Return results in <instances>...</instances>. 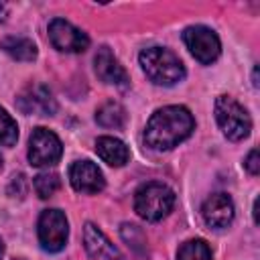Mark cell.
<instances>
[{
    "label": "cell",
    "instance_id": "obj_10",
    "mask_svg": "<svg viewBox=\"0 0 260 260\" xmlns=\"http://www.w3.org/2000/svg\"><path fill=\"white\" fill-rule=\"evenodd\" d=\"M69 181L79 193H100L106 185L102 171L91 160H77L69 169Z\"/></svg>",
    "mask_w": 260,
    "mask_h": 260
},
{
    "label": "cell",
    "instance_id": "obj_7",
    "mask_svg": "<svg viewBox=\"0 0 260 260\" xmlns=\"http://www.w3.org/2000/svg\"><path fill=\"white\" fill-rule=\"evenodd\" d=\"M183 41H185L187 49L191 51V55L203 65H209L219 57V51H221L219 39L207 26H201V24L187 26L183 30Z\"/></svg>",
    "mask_w": 260,
    "mask_h": 260
},
{
    "label": "cell",
    "instance_id": "obj_22",
    "mask_svg": "<svg viewBox=\"0 0 260 260\" xmlns=\"http://www.w3.org/2000/svg\"><path fill=\"white\" fill-rule=\"evenodd\" d=\"M244 167L248 169V173H250V175H258V173H260V160H258V150H256V148H254V150H250V154H248V158H246Z\"/></svg>",
    "mask_w": 260,
    "mask_h": 260
},
{
    "label": "cell",
    "instance_id": "obj_13",
    "mask_svg": "<svg viewBox=\"0 0 260 260\" xmlns=\"http://www.w3.org/2000/svg\"><path fill=\"white\" fill-rule=\"evenodd\" d=\"M95 75L104 81V83H114V85H126L128 83V75L124 71V67L118 63V59L112 55V51L108 47H102L95 53Z\"/></svg>",
    "mask_w": 260,
    "mask_h": 260
},
{
    "label": "cell",
    "instance_id": "obj_16",
    "mask_svg": "<svg viewBox=\"0 0 260 260\" xmlns=\"http://www.w3.org/2000/svg\"><path fill=\"white\" fill-rule=\"evenodd\" d=\"M95 120L104 128H122L126 122V110L118 102H106L95 112Z\"/></svg>",
    "mask_w": 260,
    "mask_h": 260
},
{
    "label": "cell",
    "instance_id": "obj_27",
    "mask_svg": "<svg viewBox=\"0 0 260 260\" xmlns=\"http://www.w3.org/2000/svg\"><path fill=\"white\" fill-rule=\"evenodd\" d=\"M14 260H20V258H14Z\"/></svg>",
    "mask_w": 260,
    "mask_h": 260
},
{
    "label": "cell",
    "instance_id": "obj_15",
    "mask_svg": "<svg viewBox=\"0 0 260 260\" xmlns=\"http://www.w3.org/2000/svg\"><path fill=\"white\" fill-rule=\"evenodd\" d=\"M0 49L16 61H32L37 57V45L24 37H4L0 41Z\"/></svg>",
    "mask_w": 260,
    "mask_h": 260
},
{
    "label": "cell",
    "instance_id": "obj_19",
    "mask_svg": "<svg viewBox=\"0 0 260 260\" xmlns=\"http://www.w3.org/2000/svg\"><path fill=\"white\" fill-rule=\"evenodd\" d=\"M32 185H35V191L41 199H49L61 187V181H59V175H55V173H39L35 177Z\"/></svg>",
    "mask_w": 260,
    "mask_h": 260
},
{
    "label": "cell",
    "instance_id": "obj_26",
    "mask_svg": "<svg viewBox=\"0 0 260 260\" xmlns=\"http://www.w3.org/2000/svg\"><path fill=\"white\" fill-rule=\"evenodd\" d=\"M0 169H2V154H0Z\"/></svg>",
    "mask_w": 260,
    "mask_h": 260
},
{
    "label": "cell",
    "instance_id": "obj_20",
    "mask_svg": "<svg viewBox=\"0 0 260 260\" xmlns=\"http://www.w3.org/2000/svg\"><path fill=\"white\" fill-rule=\"evenodd\" d=\"M18 140V126L12 120V116L0 108V144L4 146H14Z\"/></svg>",
    "mask_w": 260,
    "mask_h": 260
},
{
    "label": "cell",
    "instance_id": "obj_24",
    "mask_svg": "<svg viewBox=\"0 0 260 260\" xmlns=\"http://www.w3.org/2000/svg\"><path fill=\"white\" fill-rule=\"evenodd\" d=\"M254 87H258V67L254 69Z\"/></svg>",
    "mask_w": 260,
    "mask_h": 260
},
{
    "label": "cell",
    "instance_id": "obj_12",
    "mask_svg": "<svg viewBox=\"0 0 260 260\" xmlns=\"http://www.w3.org/2000/svg\"><path fill=\"white\" fill-rule=\"evenodd\" d=\"M83 244L91 258L98 260H120L118 248L108 240V236L91 221L83 225Z\"/></svg>",
    "mask_w": 260,
    "mask_h": 260
},
{
    "label": "cell",
    "instance_id": "obj_4",
    "mask_svg": "<svg viewBox=\"0 0 260 260\" xmlns=\"http://www.w3.org/2000/svg\"><path fill=\"white\" fill-rule=\"evenodd\" d=\"M215 120L230 140H244L252 130L248 112L230 95H219L215 100Z\"/></svg>",
    "mask_w": 260,
    "mask_h": 260
},
{
    "label": "cell",
    "instance_id": "obj_3",
    "mask_svg": "<svg viewBox=\"0 0 260 260\" xmlns=\"http://www.w3.org/2000/svg\"><path fill=\"white\" fill-rule=\"evenodd\" d=\"M175 205V193L162 183H146L134 193V209L146 221H158Z\"/></svg>",
    "mask_w": 260,
    "mask_h": 260
},
{
    "label": "cell",
    "instance_id": "obj_2",
    "mask_svg": "<svg viewBox=\"0 0 260 260\" xmlns=\"http://www.w3.org/2000/svg\"><path fill=\"white\" fill-rule=\"evenodd\" d=\"M140 65L146 77L156 85H175L185 77L181 59L162 47H148L140 53Z\"/></svg>",
    "mask_w": 260,
    "mask_h": 260
},
{
    "label": "cell",
    "instance_id": "obj_18",
    "mask_svg": "<svg viewBox=\"0 0 260 260\" xmlns=\"http://www.w3.org/2000/svg\"><path fill=\"white\" fill-rule=\"evenodd\" d=\"M120 236H122V240L134 252H138V254H144L146 252V236H144V232L138 225H134V223H122Z\"/></svg>",
    "mask_w": 260,
    "mask_h": 260
},
{
    "label": "cell",
    "instance_id": "obj_5",
    "mask_svg": "<svg viewBox=\"0 0 260 260\" xmlns=\"http://www.w3.org/2000/svg\"><path fill=\"white\" fill-rule=\"evenodd\" d=\"M63 154V144L55 132L49 128H35L28 138V160L35 167L57 165Z\"/></svg>",
    "mask_w": 260,
    "mask_h": 260
},
{
    "label": "cell",
    "instance_id": "obj_11",
    "mask_svg": "<svg viewBox=\"0 0 260 260\" xmlns=\"http://www.w3.org/2000/svg\"><path fill=\"white\" fill-rule=\"evenodd\" d=\"M201 215H203V221L213 230L228 228L232 223V219H234V203H232L230 195H225V193L211 195L203 203Z\"/></svg>",
    "mask_w": 260,
    "mask_h": 260
},
{
    "label": "cell",
    "instance_id": "obj_25",
    "mask_svg": "<svg viewBox=\"0 0 260 260\" xmlns=\"http://www.w3.org/2000/svg\"><path fill=\"white\" fill-rule=\"evenodd\" d=\"M2 254H4V244H2V240H0V258H2Z\"/></svg>",
    "mask_w": 260,
    "mask_h": 260
},
{
    "label": "cell",
    "instance_id": "obj_17",
    "mask_svg": "<svg viewBox=\"0 0 260 260\" xmlns=\"http://www.w3.org/2000/svg\"><path fill=\"white\" fill-rule=\"evenodd\" d=\"M177 260H211V250L203 240H189L179 248Z\"/></svg>",
    "mask_w": 260,
    "mask_h": 260
},
{
    "label": "cell",
    "instance_id": "obj_9",
    "mask_svg": "<svg viewBox=\"0 0 260 260\" xmlns=\"http://www.w3.org/2000/svg\"><path fill=\"white\" fill-rule=\"evenodd\" d=\"M18 108L24 112V114H41V116H53L57 112V104H55V98L53 93L37 83V85H28L18 98Z\"/></svg>",
    "mask_w": 260,
    "mask_h": 260
},
{
    "label": "cell",
    "instance_id": "obj_6",
    "mask_svg": "<svg viewBox=\"0 0 260 260\" xmlns=\"http://www.w3.org/2000/svg\"><path fill=\"white\" fill-rule=\"evenodd\" d=\"M69 225L59 209H45L39 217V242L47 252H61L67 244Z\"/></svg>",
    "mask_w": 260,
    "mask_h": 260
},
{
    "label": "cell",
    "instance_id": "obj_21",
    "mask_svg": "<svg viewBox=\"0 0 260 260\" xmlns=\"http://www.w3.org/2000/svg\"><path fill=\"white\" fill-rule=\"evenodd\" d=\"M8 193L12 197H18V199H22L26 195V179H24V175H14L12 177V181L8 185Z\"/></svg>",
    "mask_w": 260,
    "mask_h": 260
},
{
    "label": "cell",
    "instance_id": "obj_23",
    "mask_svg": "<svg viewBox=\"0 0 260 260\" xmlns=\"http://www.w3.org/2000/svg\"><path fill=\"white\" fill-rule=\"evenodd\" d=\"M6 14H8V6L6 4H0V20H4Z\"/></svg>",
    "mask_w": 260,
    "mask_h": 260
},
{
    "label": "cell",
    "instance_id": "obj_14",
    "mask_svg": "<svg viewBox=\"0 0 260 260\" xmlns=\"http://www.w3.org/2000/svg\"><path fill=\"white\" fill-rule=\"evenodd\" d=\"M95 152H98V156H100L104 162H108L110 167H122V165H126L128 158H130L128 146H126L122 140L114 138V136H100V138L95 140Z\"/></svg>",
    "mask_w": 260,
    "mask_h": 260
},
{
    "label": "cell",
    "instance_id": "obj_1",
    "mask_svg": "<svg viewBox=\"0 0 260 260\" xmlns=\"http://www.w3.org/2000/svg\"><path fill=\"white\" fill-rule=\"evenodd\" d=\"M195 120L183 106H165L156 110L144 130V142L152 150H171L191 136Z\"/></svg>",
    "mask_w": 260,
    "mask_h": 260
},
{
    "label": "cell",
    "instance_id": "obj_8",
    "mask_svg": "<svg viewBox=\"0 0 260 260\" xmlns=\"http://www.w3.org/2000/svg\"><path fill=\"white\" fill-rule=\"evenodd\" d=\"M49 39L53 47L63 53H83L89 45L87 35L63 18H53L49 22Z\"/></svg>",
    "mask_w": 260,
    "mask_h": 260
}]
</instances>
